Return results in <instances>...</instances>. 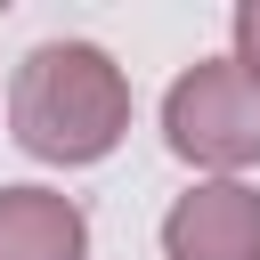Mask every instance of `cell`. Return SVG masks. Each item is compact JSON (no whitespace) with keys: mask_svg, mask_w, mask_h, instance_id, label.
<instances>
[{"mask_svg":"<svg viewBox=\"0 0 260 260\" xmlns=\"http://www.w3.org/2000/svg\"><path fill=\"white\" fill-rule=\"evenodd\" d=\"M8 122L41 162H106L130 130V81L98 41H41L8 81Z\"/></svg>","mask_w":260,"mask_h":260,"instance_id":"1","label":"cell"},{"mask_svg":"<svg viewBox=\"0 0 260 260\" xmlns=\"http://www.w3.org/2000/svg\"><path fill=\"white\" fill-rule=\"evenodd\" d=\"M162 138L171 154L203 162V171H244L260 162V81L236 57H203L171 81L162 98Z\"/></svg>","mask_w":260,"mask_h":260,"instance_id":"2","label":"cell"},{"mask_svg":"<svg viewBox=\"0 0 260 260\" xmlns=\"http://www.w3.org/2000/svg\"><path fill=\"white\" fill-rule=\"evenodd\" d=\"M162 252L171 260H260V187L244 179H203L162 211Z\"/></svg>","mask_w":260,"mask_h":260,"instance_id":"3","label":"cell"},{"mask_svg":"<svg viewBox=\"0 0 260 260\" xmlns=\"http://www.w3.org/2000/svg\"><path fill=\"white\" fill-rule=\"evenodd\" d=\"M89 219L57 187H0V260H81Z\"/></svg>","mask_w":260,"mask_h":260,"instance_id":"4","label":"cell"},{"mask_svg":"<svg viewBox=\"0 0 260 260\" xmlns=\"http://www.w3.org/2000/svg\"><path fill=\"white\" fill-rule=\"evenodd\" d=\"M236 65L260 81V0H244V8H236Z\"/></svg>","mask_w":260,"mask_h":260,"instance_id":"5","label":"cell"}]
</instances>
